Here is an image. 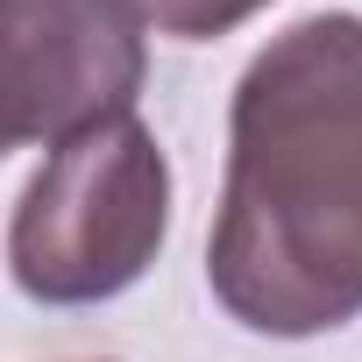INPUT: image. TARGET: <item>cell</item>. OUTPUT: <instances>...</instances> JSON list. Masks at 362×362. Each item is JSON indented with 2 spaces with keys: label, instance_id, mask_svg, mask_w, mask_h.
Here are the masks:
<instances>
[{
  "label": "cell",
  "instance_id": "1",
  "mask_svg": "<svg viewBox=\"0 0 362 362\" xmlns=\"http://www.w3.org/2000/svg\"><path fill=\"white\" fill-rule=\"evenodd\" d=\"M206 284L235 327L270 341L362 320V15H305L249 57Z\"/></svg>",
  "mask_w": 362,
  "mask_h": 362
},
{
  "label": "cell",
  "instance_id": "2",
  "mask_svg": "<svg viewBox=\"0 0 362 362\" xmlns=\"http://www.w3.org/2000/svg\"><path fill=\"white\" fill-rule=\"evenodd\" d=\"M170 235V163L156 135L121 114L43 156L8 221V277L36 305L121 298Z\"/></svg>",
  "mask_w": 362,
  "mask_h": 362
},
{
  "label": "cell",
  "instance_id": "3",
  "mask_svg": "<svg viewBox=\"0 0 362 362\" xmlns=\"http://www.w3.org/2000/svg\"><path fill=\"white\" fill-rule=\"evenodd\" d=\"M149 22L135 0H0V156L135 114Z\"/></svg>",
  "mask_w": 362,
  "mask_h": 362
},
{
  "label": "cell",
  "instance_id": "4",
  "mask_svg": "<svg viewBox=\"0 0 362 362\" xmlns=\"http://www.w3.org/2000/svg\"><path fill=\"white\" fill-rule=\"evenodd\" d=\"M135 8L177 43H214V36H235L249 15H263L270 0H135Z\"/></svg>",
  "mask_w": 362,
  "mask_h": 362
}]
</instances>
